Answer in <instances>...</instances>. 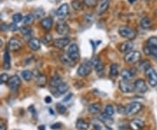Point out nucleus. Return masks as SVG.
<instances>
[{"mask_svg": "<svg viewBox=\"0 0 157 130\" xmlns=\"http://www.w3.org/2000/svg\"><path fill=\"white\" fill-rule=\"evenodd\" d=\"M119 33L122 38L128 40H135L137 36V32L128 26H121L119 29Z\"/></svg>", "mask_w": 157, "mask_h": 130, "instance_id": "f257e3e1", "label": "nucleus"}, {"mask_svg": "<svg viewBox=\"0 0 157 130\" xmlns=\"http://www.w3.org/2000/svg\"><path fill=\"white\" fill-rule=\"evenodd\" d=\"M92 70H93V66H92L91 61H85V62L81 63L80 66L78 67L77 74L80 77H86L91 74Z\"/></svg>", "mask_w": 157, "mask_h": 130, "instance_id": "f03ea898", "label": "nucleus"}, {"mask_svg": "<svg viewBox=\"0 0 157 130\" xmlns=\"http://www.w3.org/2000/svg\"><path fill=\"white\" fill-rule=\"evenodd\" d=\"M142 109V105L140 102H132L126 107L125 114L131 116L138 113Z\"/></svg>", "mask_w": 157, "mask_h": 130, "instance_id": "7ed1b4c3", "label": "nucleus"}, {"mask_svg": "<svg viewBox=\"0 0 157 130\" xmlns=\"http://www.w3.org/2000/svg\"><path fill=\"white\" fill-rule=\"evenodd\" d=\"M140 52L138 51H131L126 53L124 57V60L126 63L128 64H135L137 63L140 59Z\"/></svg>", "mask_w": 157, "mask_h": 130, "instance_id": "20e7f679", "label": "nucleus"}, {"mask_svg": "<svg viewBox=\"0 0 157 130\" xmlns=\"http://www.w3.org/2000/svg\"><path fill=\"white\" fill-rule=\"evenodd\" d=\"M146 76L148 84L151 86L152 87H155L157 86V74L156 72L151 67H149L148 68H147L146 70Z\"/></svg>", "mask_w": 157, "mask_h": 130, "instance_id": "39448f33", "label": "nucleus"}, {"mask_svg": "<svg viewBox=\"0 0 157 130\" xmlns=\"http://www.w3.org/2000/svg\"><path fill=\"white\" fill-rule=\"evenodd\" d=\"M67 55L73 62H77L79 59V51H78V45L76 44L70 45L67 50Z\"/></svg>", "mask_w": 157, "mask_h": 130, "instance_id": "423d86ee", "label": "nucleus"}, {"mask_svg": "<svg viewBox=\"0 0 157 130\" xmlns=\"http://www.w3.org/2000/svg\"><path fill=\"white\" fill-rule=\"evenodd\" d=\"M7 83H8L9 88L12 92H16L21 85V79L17 75H13V76H11V78H9Z\"/></svg>", "mask_w": 157, "mask_h": 130, "instance_id": "0eeeda50", "label": "nucleus"}, {"mask_svg": "<svg viewBox=\"0 0 157 130\" xmlns=\"http://www.w3.org/2000/svg\"><path fill=\"white\" fill-rule=\"evenodd\" d=\"M119 87L121 91L124 93V94H129L135 91L134 88V84L130 83L129 80H125V79H121L119 82Z\"/></svg>", "mask_w": 157, "mask_h": 130, "instance_id": "6e6552de", "label": "nucleus"}, {"mask_svg": "<svg viewBox=\"0 0 157 130\" xmlns=\"http://www.w3.org/2000/svg\"><path fill=\"white\" fill-rule=\"evenodd\" d=\"M134 88H135V91L140 93V94H145L147 91L148 90L146 81L141 79L135 80V83H134Z\"/></svg>", "mask_w": 157, "mask_h": 130, "instance_id": "1a4fd4ad", "label": "nucleus"}, {"mask_svg": "<svg viewBox=\"0 0 157 130\" xmlns=\"http://www.w3.org/2000/svg\"><path fill=\"white\" fill-rule=\"evenodd\" d=\"M91 63H92L93 67L95 69L97 74H98L99 76L103 75L105 68H104V65H103V63L101 61V59H100L99 58H94V59H92Z\"/></svg>", "mask_w": 157, "mask_h": 130, "instance_id": "9d476101", "label": "nucleus"}, {"mask_svg": "<svg viewBox=\"0 0 157 130\" xmlns=\"http://www.w3.org/2000/svg\"><path fill=\"white\" fill-rule=\"evenodd\" d=\"M22 42L21 40H18L17 38H11L9 43H8V48L11 50V51L16 52L19 51L21 48H22Z\"/></svg>", "mask_w": 157, "mask_h": 130, "instance_id": "9b49d317", "label": "nucleus"}, {"mask_svg": "<svg viewBox=\"0 0 157 130\" xmlns=\"http://www.w3.org/2000/svg\"><path fill=\"white\" fill-rule=\"evenodd\" d=\"M56 31L59 35L65 36V35H67L69 31H70V28H69L67 23L65 22V21H59L57 24Z\"/></svg>", "mask_w": 157, "mask_h": 130, "instance_id": "f8f14e48", "label": "nucleus"}, {"mask_svg": "<svg viewBox=\"0 0 157 130\" xmlns=\"http://www.w3.org/2000/svg\"><path fill=\"white\" fill-rule=\"evenodd\" d=\"M53 91H52V94L55 95V96H59L61 94H66L67 92L69 89V86H68L67 83H65V82H62L60 85H59L55 88H52Z\"/></svg>", "mask_w": 157, "mask_h": 130, "instance_id": "ddd939ff", "label": "nucleus"}, {"mask_svg": "<svg viewBox=\"0 0 157 130\" xmlns=\"http://www.w3.org/2000/svg\"><path fill=\"white\" fill-rule=\"evenodd\" d=\"M135 74H136V69H135V68L123 69V70L121 72V75L122 79L129 80V81L134 78V76H135Z\"/></svg>", "mask_w": 157, "mask_h": 130, "instance_id": "4468645a", "label": "nucleus"}, {"mask_svg": "<svg viewBox=\"0 0 157 130\" xmlns=\"http://www.w3.org/2000/svg\"><path fill=\"white\" fill-rule=\"evenodd\" d=\"M70 43V40L68 38H60V39H58V40H53V43H52V45L55 47V48H58V49H63L65 48L67 45H69Z\"/></svg>", "mask_w": 157, "mask_h": 130, "instance_id": "2eb2a0df", "label": "nucleus"}, {"mask_svg": "<svg viewBox=\"0 0 157 130\" xmlns=\"http://www.w3.org/2000/svg\"><path fill=\"white\" fill-rule=\"evenodd\" d=\"M145 126V123L143 120L140 119H135L130 121L129 128L132 130H141Z\"/></svg>", "mask_w": 157, "mask_h": 130, "instance_id": "dca6fc26", "label": "nucleus"}, {"mask_svg": "<svg viewBox=\"0 0 157 130\" xmlns=\"http://www.w3.org/2000/svg\"><path fill=\"white\" fill-rule=\"evenodd\" d=\"M133 48H134L133 42H131L130 40H128L126 42H123L122 44H121L120 47H119V50L122 53H128L129 52L133 51Z\"/></svg>", "mask_w": 157, "mask_h": 130, "instance_id": "f3484780", "label": "nucleus"}, {"mask_svg": "<svg viewBox=\"0 0 157 130\" xmlns=\"http://www.w3.org/2000/svg\"><path fill=\"white\" fill-rule=\"evenodd\" d=\"M69 13V6L67 4H63L59 6V8L57 11V16L59 18H64L68 15Z\"/></svg>", "mask_w": 157, "mask_h": 130, "instance_id": "a211bd4d", "label": "nucleus"}, {"mask_svg": "<svg viewBox=\"0 0 157 130\" xmlns=\"http://www.w3.org/2000/svg\"><path fill=\"white\" fill-rule=\"evenodd\" d=\"M109 7V0H100V3L98 5V8H97V12L98 14H103L107 11Z\"/></svg>", "mask_w": 157, "mask_h": 130, "instance_id": "6ab92c4d", "label": "nucleus"}, {"mask_svg": "<svg viewBox=\"0 0 157 130\" xmlns=\"http://www.w3.org/2000/svg\"><path fill=\"white\" fill-rule=\"evenodd\" d=\"M28 45L33 51H38L40 49L41 42H40V40L36 38H32L28 40Z\"/></svg>", "mask_w": 157, "mask_h": 130, "instance_id": "aec40b11", "label": "nucleus"}, {"mask_svg": "<svg viewBox=\"0 0 157 130\" xmlns=\"http://www.w3.org/2000/svg\"><path fill=\"white\" fill-rule=\"evenodd\" d=\"M52 24H53V20L50 17H46L45 18H43L41 20V22H40L42 28L45 30V31H50L52 26Z\"/></svg>", "mask_w": 157, "mask_h": 130, "instance_id": "412c9836", "label": "nucleus"}, {"mask_svg": "<svg viewBox=\"0 0 157 130\" xmlns=\"http://www.w3.org/2000/svg\"><path fill=\"white\" fill-rule=\"evenodd\" d=\"M92 125L94 130H110L107 128V125H105L100 120H93Z\"/></svg>", "mask_w": 157, "mask_h": 130, "instance_id": "4be33fe9", "label": "nucleus"}, {"mask_svg": "<svg viewBox=\"0 0 157 130\" xmlns=\"http://www.w3.org/2000/svg\"><path fill=\"white\" fill-rule=\"evenodd\" d=\"M143 51H144V52L146 53L147 55L152 56L153 58H155V59H157V46L146 45V46H144Z\"/></svg>", "mask_w": 157, "mask_h": 130, "instance_id": "5701e85b", "label": "nucleus"}, {"mask_svg": "<svg viewBox=\"0 0 157 130\" xmlns=\"http://www.w3.org/2000/svg\"><path fill=\"white\" fill-rule=\"evenodd\" d=\"M4 68L6 70H8L11 68V57H10V53H9L8 46L6 47L5 53H4Z\"/></svg>", "mask_w": 157, "mask_h": 130, "instance_id": "b1692460", "label": "nucleus"}, {"mask_svg": "<svg viewBox=\"0 0 157 130\" xmlns=\"http://www.w3.org/2000/svg\"><path fill=\"white\" fill-rule=\"evenodd\" d=\"M90 125L87 121L79 118L76 121V128L78 130H87L89 128Z\"/></svg>", "mask_w": 157, "mask_h": 130, "instance_id": "393cba45", "label": "nucleus"}, {"mask_svg": "<svg viewBox=\"0 0 157 130\" xmlns=\"http://www.w3.org/2000/svg\"><path fill=\"white\" fill-rule=\"evenodd\" d=\"M99 120H101V121H102V122H103L105 125H107V127H108V126H111V125L113 123V119L112 118V116L107 115V113H101Z\"/></svg>", "mask_w": 157, "mask_h": 130, "instance_id": "a878e982", "label": "nucleus"}, {"mask_svg": "<svg viewBox=\"0 0 157 130\" xmlns=\"http://www.w3.org/2000/svg\"><path fill=\"white\" fill-rule=\"evenodd\" d=\"M62 82H63V80H62V78L59 76V75H54V76H52V79H51L50 81V86L52 88H55L57 87L59 85H60Z\"/></svg>", "mask_w": 157, "mask_h": 130, "instance_id": "bb28decb", "label": "nucleus"}, {"mask_svg": "<svg viewBox=\"0 0 157 130\" xmlns=\"http://www.w3.org/2000/svg\"><path fill=\"white\" fill-rule=\"evenodd\" d=\"M84 0H73V2H72V7H73V9L77 11H82L84 9Z\"/></svg>", "mask_w": 157, "mask_h": 130, "instance_id": "cd10ccee", "label": "nucleus"}, {"mask_svg": "<svg viewBox=\"0 0 157 130\" xmlns=\"http://www.w3.org/2000/svg\"><path fill=\"white\" fill-rule=\"evenodd\" d=\"M47 82V79L45 77V75L41 74H38L36 76V84L39 86H45V84Z\"/></svg>", "mask_w": 157, "mask_h": 130, "instance_id": "c85d7f7f", "label": "nucleus"}, {"mask_svg": "<svg viewBox=\"0 0 157 130\" xmlns=\"http://www.w3.org/2000/svg\"><path fill=\"white\" fill-rule=\"evenodd\" d=\"M88 112L93 114H97V113H101V106L98 103H94L91 104L88 107Z\"/></svg>", "mask_w": 157, "mask_h": 130, "instance_id": "c756f323", "label": "nucleus"}, {"mask_svg": "<svg viewBox=\"0 0 157 130\" xmlns=\"http://www.w3.org/2000/svg\"><path fill=\"white\" fill-rule=\"evenodd\" d=\"M140 26L142 27L143 29H148L151 27L152 25V22L150 20V18L147 17H144L141 18L140 20Z\"/></svg>", "mask_w": 157, "mask_h": 130, "instance_id": "7c9ffc66", "label": "nucleus"}, {"mask_svg": "<svg viewBox=\"0 0 157 130\" xmlns=\"http://www.w3.org/2000/svg\"><path fill=\"white\" fill-rule=\"evenodd\" d=\"M60 59H61V62L64 64V65H67V66H69V67H73L74 65V63L73 60L69 58L67 54H62L60 56Z\"/></svg>", "mask_w": 157, "mask_h": 130, "instance_id": "2f4dec72", "label": "nucleus"}, {"mask_svg": "<svg viewBox=\"0 0 157 130\" xmlns=\"http://www.w3.org/2000/svg\"><path fill=\"white\" fill-rule=\"evenodd\" d=\"M34 19H35V17L33 14H28L25 17H23V24H24V25L28 26L34 22Z\"/></svg>", "mask_w": 157, "mask_h": 130, "instance_id": "473e14b6", "label": "nucleus"}, {"mask_svg": "<svg viewBox=\"0 0 157 130\" xmlns=\"http://www.w3.org/2000/svg\"><path fill=\"white\" fill-rule=\"evenodd\" d=\"M109 74L112 78H115L117 77L119 74V66L117 64H112L110 67V71H109Z\"/></svg>", "mask_w": 157, "mask_h": 130, "instance_id": "72a5a7b5", "label": "nucleus"}, {"mask_svg": "<svg viewBox=\"0 0 157 130\" xmlns=\"http://www.w3.org/2000/svg\"><path fill=\"white\" fill-rule=\"evenodd\" d=\"M21 75H22L23 79H25V81H30V80H32L33 78V73L32 71H29V70L23 71Z\"/></svg>", "mask_w": 157, "mask_h": 130, "instance_id": "f704fd0d", "label": "nucleus"}, {"mask_svg": "<svg viewBox=\"0 0 157 130\" xmlns=\"http://www.w3.org/2000/svg\"><path fill=\"white\" fill-rule=\"evenodd\" d=\"M41 42L44 44L45 45H52V43H53V39H52V36L50 35V34H46L45 35L43 38H42V40H41Z\"/></svg>", "mask_w": 157, "mask_h": 130, "instance_id": "c9c22d12", "label": "nucleus"}, {"mask_svg": "<svg viewBox=\"0 0 157 130\" xmlns=\"http://www.w3.org/2000/svg\"><path fill=\"white\" fill-rule=\"evenodd\" d=\"M20 32H21V33L25 36V37H27V36H31L32 34L33 33V30L32 28H30L28 26H26V25H25L24 27L22 28H20Z\"/></svg>", "mask_w": 157, "mask_h": 130, "instance_id": "e433bc0d", "label": "nucleus"}, {"mask_svg": "<svg viewBox=\"0 0 157 130\" xmlns=\"http://www.w3.org/2000/svg\"><path fill=\"white\" fill-rule=\"evenodd\" d=\"M105 113H107V115L112 116L114 114V108L112 105H107L105 108Z\"/></svg>", "mask_w": 157, "mask_h": 130, "instance_id": "4c0bfd02", "label": "nucleus"}, {"mask_svg": "<svg viewBox=\"0 0 157 130\" xmlns=\"http://www.w3.org/2000/svg\"><path fill=\"white\" fill-rule=\"evenodd\" d=\"M23 19V16L20 14V13H16L12 16V21L15 24H17V23L21 22Z\"/></svg>", "mask_w": 157, "mask_h": 130, "instance_id": "58836bf2", "label": "nucleus"}, {"mask_svg": "<svg viewBox=\"0 0 157 130\" xmlns=\"http://www.w3.org/2000/svg\"><path fill=\"white\" fill-rule=\"evenodd\" d=\"M147 45L157 46V37H150L147 40Z\"/></svg>", "mask_w": 157, "mask_h": 130, "instance_id": "ea45409f", "label": "nucleus"}, {"mask_svg": "<svg viewBox=\"0 0 157 130\" xmlns=\"http://www.w3.org/2000/svg\"><path fill=\"white\" fill-rule=\"evenodd\" d=\"M84 3L87 7H94L97 5V0H84Z\"/></svg>", "mask_w": 157, "mask_h": 130, "instance_id": "a19ab883", "label": "nucleus"}, {"mask_svg": "<svg viewBox=\"0 0 157 130\" xmlns=\"http://www.w3.org/2000/svg\"><path fill=\"white\" fill-rule=\"evenodd\" d=\"M8 79H9V75L7 74H0V85H2V84L7 82Z\"/></svg>", "mask_w": 157, "mask_h": 130, "instance_id": "79ce46f5", "label": "nucleus"}, {"mask_svg": "<svg viewBox=\"0 0 157 130\" xmlns=\"http://www.w3.org/2000/svg\"><path fill=\"white\" fill-rule=\"evenodd\" d=\"M57 110H58V112L59 113H66V111H67V108L64 106V105H62L60 103H59V104H57Z\"/></svg>", "mask_w": 157, "mask_h": 130, "instance_id": "37998d69", "label": "nucleus"}, {"mask_svg": "<svg viewBox=\"0 0 157 130\" xmlns=\"http://www.w3.org/2000/svg\"><path fill=\"white\" fill-rule=\"evenodd\" d=\"M9 30H11L12 32H16L18 30V27H17V24H15V23H13V24H11L10 25V27H9Z\"/></svg>", "mask_w": 157, "mask_h": 130, "instance_id": "c03bdc74", "label": "nucleus"}, {"mask_svg": "<svg viewBox=\"0 0 157 130\" xmlns=\"http://www.w3.org/2000/svg\"><path fill=\"white\" fill-rule=\"evenodd\" d=\"M125 110H126V107L124 106H118V112L119 113H121V114H125Z\"/></svg>", "mask_w": 157, "mask_h": 130, "instance_id": "a18cd8bd", "label": "nucleus"}, {"mask_svg": "<svg viewBox=\"0 0 157 130\" xmlns=\"http://www.w3.org/2000/svg\"><path fill=\"white\" fill-rule=\"evenodd\" d=\"M61 127H62L61 123H55V124H53L51 126V128H52V129H59Z\"/></svg>", "mask_w": 157, "mask_h": 130, "instance_id": "49530a36", "label": "nucleus"}, {"mask_svg": "<svg viewBox=\"0 0 157 130\" xmlns=\"http://www.w3.org/2000/svg\"><path fill=\"white\" fill-rule=\"evenodd\" d=\"M0 130H7L6 124H4L2 121H0Z\"/></svg>", "mask_w": 157, "mask_h": 130, "instance_id": "de8ad7c7", "label": "nucleus"}, {"mask_svg": "<svg viewBox=\"0 0 157 130\" xmlns=\"http://www.w3.org/2000/svg\"><path fill=\"white\" fill-rule=\"evenodd\" d=\"M72 96H73V94H69L66 97V99L64 100V101H69V100L71 99V97Z\"/></svg>", "mask_w": 157, "mask_h": 130, "instance_id": "09e8293b", "label": "nucleus"}, {"mask_svg": "<svg viewBox=\"0 0 157 130\" xmlns=\"http://www.w3.org/2000/svg\"><path fill=\"white\" fill-rule=\"evenodd\" d=\"M45 101L46 103H51L52 102V98L49 96H47V97H45Z\"/></svg>", "mask_w": 157, "mask_h": 130, "instance_id": "8fccbe9b", "label": "nucleus"}, {"mask_svg": "<svg viewBox=\"0 0 157 130\" xmlns=\"http://www.w3.org/2000/svg\"><path fill=\"white\" fill-rule=\"evenodd\" d=\"M39 130H45V126H40V127L39 128Z\"/></svg>", "mask_w": 157, "mask_h": 130, "instance_id": "3c124183", "label": "nucleus"}, {"mask_svg": "<svg viewBox=\"0 0 157 130\" xmlns=\"http://www.w3.org/2000/svg\"><path fill=\"white\" fill-rule=\"evenodd\" d=\"M3 44H4V42H3V40H1V39H0V47H1L2 45H3Z\"/></svg>", "mask_w": 157, "mask_h": 130, "instance_id": "603ef678", "label": "nucleus"}, {"mask_svg": "<svg viewBox=\"0 0 157 130\" xmlns=\"http://www.w3.org/2000/svg\"><path fill=\"white\" fill-rule=\"evenodd\" d=\"M129 1V3H131V4H133V3H135V1H136V0H128Z\"/></svg>", "mask_w": 157, "mask_h": 130, "instance_id": "864d4df0", "label": "nucleus"}]
</instances>
